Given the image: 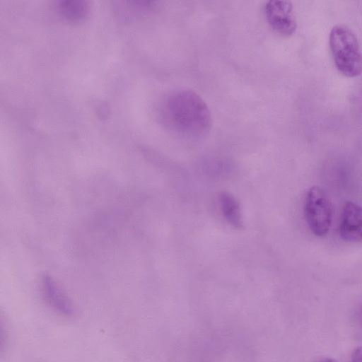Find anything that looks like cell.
Instances as JSON below:
<instances>
[{
	"label": "cell",
	"mask_w": 362,
	"mask_h": 362,
	"mask_svg": "<svg viewBox=\"0 0 362 362\" xmlns=\"http://www.w3.org/2000/svg\"><path fill=\"white\" fill-rule=\"evenodd\" d=\"M220 204L223 216L226 221L236 228L243 227V221L240 205L235 197L227 192H223L219 196Z\"/></svg>",
	"instance_id": "52a82bcc"
},
{
	"label": "cell",
	"mask_w": 362,
	"mask_h": 362,
	"mask_svg": "<svg viewBox=\"0 0 362 362\" xmlns=\"http://www.w3.org/2000/svg\"><path fill=\"white\" fill-rule=\"evenodd\" d=\"M351 362H362V346L356 347L351 356Z\"/></svg>",
	"instance_id": "9c48e42d"
},
{
	"label": "cell",
	"mask_w": 362,
	"mask_h": 362,
	"mask_svg": "<svg viewBox=\"0 0 362 362\" xmlns=\"http://www.w3.org/2000/svg\"><path fill=\"white\" fill-rule=\"evenodd\" d=\"M163 115L168 127L187 138H199L211 129V117L205 101L196 92L180 89L166 99Z\"/></svg>",
	"instance_id": "6da1fadb"
},
{
	"label": "cell",
	"mask_w": 362,
	"mask_h": 362,
	"mask_svg": "<svg viewBox=\"0 0 362 362\" xmlns=\"http://www.w3.org/2000/svg\"><path fill=\"white\" fill-rule=\"evenodd\" d=\"M304 213L307 224L315 235L322 237L328 233L332 219V206L320 187L314 186L308 191Z\"/></svg>",
	"instance_id": "3957f363"
},
{
	"label": "cell",
	"mask_w": 362,
	"mask_h": 362,
	"mask_svg": "<svg viewBox=\"0 0 362 362\" xmlns=\"http://www.w3.org/2000/svg\"><path fill=\"white\" fill-rule=\"evenodd\" d=\"M42 291L46 300L56 311L65 316L73 315L71 303L50 278L43 280Z\"/></svg>",
	"instance_id": "8992f818"
},
{
	"label": "cell",
	"mask_w": 362,
	"mask_h": 362,
	"mask_svg": "<svg viewBox=\"0 0 362 362\" xmlns=\"http://www.w3.org/2000/svg\"><path fill=\"white\" fill-rule=\"evenodd\" d=\"M264 14L269 25L275 33L286 37L295 33L297 24L291 2L267 1L264 6Z\"/></svg>",
	"instance_id": "277c9868"
},
{
	"label": "cell",
	"mask_w": 362,
	"mask_h": 362,
	"mask_svg": "<svg viewBox=\"0 0 362 362\" xmlns=\"http://www.w3.org/2000/svg\"><path fill=\"white\" fill-rule=\"evenodd\" d=\"M59 8L62 16L70 21L83 18L88 11V7L83 1H62Z\"/></svg>",
	"instance_id": "ba28073f"
},
{
	"label": "cell",
	"mask_w": 362,
	"mask_h": 362,
	"mask_svg": "<svg viewBox=\"0 0 362 362\" xmlns=\"http://www.w3.org/2000/svg\"><path fill=\"white\" fill-rule=\"evenodd\" d=\"M329 48L337 69L344 76L362 74V53L352 30L346 25H335L329 33Z\"/></svg>",
	"instance_id": "7a4b0ae2"
},
{
	"label": "cell",
	"mask_w": 362,
	"mask_h": 362,
	"mask_svg": "<svg viewBox=\"0 0 362 362\" xmlns=\"http://www.w3.org/2000/svg\"><path fill=\"white\" fill-rule=\"evenodd\" d=\"M342 240L349 243L362 242V206L352 202L345 203L339 228Z\"/></svg>",
	"instance_id": "5b68a950"
},
{
	"label": "cell",
	"mask_w": 362,
	"mask_h": 362,
	"mask_svg": "<svg viewBox=\"0 0 362 362\" xmlns=\"http://www.w3.org/2000/svg\"><path fill=\"white\" fill-rule=\"evenodd\" d=\"M315 362H338L337 360L329 357H322L317 359Z\"/></svg>",
	"instance_id": "30bf717a"
}]
</instances>
